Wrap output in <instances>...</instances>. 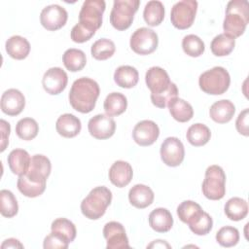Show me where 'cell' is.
I'll return each instance as SVG.
<instances>
[{
  "mask_svg": "<svg viewBox=\"0 0 249 249\" xmlns=\"http://www.w3.org/2000/svg\"><path fill=\"white\" fill-rule=\"evenodd\" d=\"M17 186L18 191L27 197L41 196L46 189V182H38L28 178L25 174L18 176Z\"/></svg>",
  "mask_w": 249,
  "mask_h": 249,
  "instance_id": "cell-32",
  "label": "cell"
},
{
  "mask_svg": "<svg viewBox=\"0 0 249 249\" xmlns=\"http://www.w3.org/2000/svg\"><path fill=\"white\" fill-rule=\"evenodd\" d=\"M235 46V38L226 33L218 34L210 44L211 52L216 56H225L230 54Z\"/></svg>",
  "mask_w": 249,
  "mask_h": 249,
  "instance_id": "cell-33",
  "label": "cell"
},
{
  "mask_svg": "<svg viewBox=\"0 0 249 249\" xmlns=\"http://www.w3.org/2000/svg\"><path fill=\"white\" fill-rule=\"evenodd\" d=\"M51 230L52 232L57 234L68 243H71L75 239L77 233L75 225L66 218H57L53 221Z\"/></svg>",
  "mask_w": 249,
  "mask_h": 249,
  "instance_id": "cell-35",
  "label": "cell"
},
{
  "mask_svg": "<svg viewBox=\"0 0 249 249\" xmlns=\"http://www.w3.org/2000/svg\"><path fill=\"white\" fill-rule=\"evenodd\" d=\"M1 248H23V245L16 238H8L1 244Z\"/></svg>",
  "mask_w": 249,
  "mask_h": 249,
  "instance_id": "cell-48",
  "label": "cell"
},
{
  "mask_svg": "<svg viewBox=\"0 0 249 249\" xmlns=\"http://www.w3.org/2000/svg\"><path fill=\"white\" fill-rule=\"evenodd\" d=\"M62 61L67 70L71 72H77L86 66L87 56L82 50L72 48L64 52Z\"/></svg>",
  "mask_w": 249,
  "mask_h": 249,
  "instance_id": "cell-34",
  "label": "cell"
},
{
  "mask_svg": "<svg viewBox=\"0 0 249 249\" xmlns=\"http://www.w3.org/2000/svg\"><path fill=\"white\" fill-rule=\"evenodd\" d=\"M248 113L249 110L246 108L244 109L242 112L239 113L236 122H235V127L236 130L244 135V136H248L249 135V128H248Z\"/></svg>",
  "mask_w": 249,
  "mask_h": 249,
  "instance_id": "cell-46",
  "label": "cell"
},
{
  "mask_svg": "<svg viewBox=\"0 0 249 249\" xmlns=\"http://www.w3.org/2000/svg\"><path fill=\"white\" fill-rule=\"evenodd\" d=\"M104 111L110 117L123 114L127 107V99L121 92H111L104 100Z\"/></svg>",
  "mask_w": 249,
  "mask_h": 249,
  "instance_id": "cell-28",
  "label": "cell"
},
{
  "mask_svg": "<svg viewBox=\"0 0 249 249\" xmlns=\"http://www.w3.org/2000/svg\"><path fill=\"white\" fill-rule=\"evenodd\" d=\"M0 129H1V152H4L9 144V135L11 131V126L5 120H0Z\"/></svg>",
  "mask_w": 249,
  "mask_h": 249,
  "instance_id": "cell-47",
  "label": "cell"
},
{
  "mask_svg": "<svg viewBox=\"0 0 249 249\" xmlns=\"http://www.w3.org/2000/svg\"><path fill=\"white\" fill-rule=\"evenodd\" d=\"M154 192L144 184L134 185L128 192V199L131 205L136 208L143 209L151 205L154 201Z\"/></svg>",
  "mask_w": 249,
  "mask_h": 249,
  "instance_id": "cell-20",
  "label": "cell"
},
{
  "mask_svg": "<svg viewBox=\"0 0 249 249\" xmlns=\"http://www.w3.org/2000/svg\"><path fill=\"white\" fill-rule=\"evenodd\" d=\"M8 165L11 171L16 175H24L28 171L31 158L27 151L23 149H15L11 151L8 158Z\"/></svg>",
  "mask_w": 249,
  "mask_h": 249,
  "instance_id": "cell-22",
  "label": "cell"
},
{
  "mask_svg": "<svg viewBox=\"0 0 249 249\" xmlns=\"http://www.w3.org/2000/svg\"><path fill=\"white\" fill-rule=\"evenodd\" d=\"M88 129L92 137L100 140L107 139L114 135L116 123L106 114H97L89 121Z\"/></svg>",
  "mask_w": 249,
  "mask_h": 249,
  "instance_id": "cell-12",
  "label": "cell"
},
{
  "mask_svg": "<svg viewBox=\"0 0 249 249\" xmlns=\"http://www.w3.org/2000/svg\"><path fill=\"white\" fill-rule=\"evenodd\" d=\"M38 132L39 125L32 118H23L17 123L16 133L22 140H32L37 136Z\"/></svg>",
  "mask_w": 249,
  "mask_h": 249,
  "instance_id": "cell-38",
  "label": "cell"
},
{
  "mask_svg": "<svg viewBox=\"0 0 249 249\" xmlns=\"http://www.w3.org/2000/svg\"><path fill=\"white\" fill-rule=\"evenodd\" d=\"M103 236L107 241V249L129 248L125 230L119 222L112 221L105 224L103 228Z\"/></svg>",
  "mask_w": 249,
  "mask_h": 249,
  "instance_id": "cell-13",
  "label": "cell"
},
{
  "mask_svg": "<svg viewBox=\"0 0 249 249\" xmlns=\"http://www.w3.org/2000/svg\"><path fill=\"white\" fill-rule=\"evenodd\" d=\"M160 158L163 163L175 167L182 163L185 157L183 143L177 137H167L160 146Z\"/></svg>",
  "mask_w": 249,
  "mask_h": 249,
  "instance_id": "cell-10",
  "label": "cell"
},
{
  "mask_svg": "<svg viewBox=\"0 0 249 249\" xmlns=\"http://www.w3.org/2000/svg\"><path fill=\"white\" fill-rule=\"evenodd\" d=\"M116 51L114 42L107 38L98 39L95 41L90 49V53L93 58L97 60H106L110 58Z\"/></svg>",
  "mask_w": 249,
  "mask_h": 249,
  "instance_id": "cell-37",
  "label": "cell"
},
{
  "mask_svg": "<svg viewBox=\"0 0 249 249\" xmlns=\"http://www.w3.org/2000/svg\"><path fill=\"white\" fill-rule=\"evenodd\" d=\"M105 8L103 0H86L79 13V22L96 32L101 27Z\"/></svg>",
  "mask_w": 249,
  "mask_h": 249,
  "instance_id": "cell-8",
  "label": "cell"
},
{
  "mask_svg": "<svg viewBox=\"0 0 249 249\" xmlns=\"http://www.w3.org/2000/svg\"><path fill=\"white\" fill-rule=\"evenodd\" d=\"M6 52L15 59L21 60L27 57L30 53V44L24 37L19 35H14L6 41Z\"/></svg>",
  "mask_w": 249,
  "mask_h": 249,
  "instance_id": "cell-25",
  "label": "cell"
},
{
  "mask_svg": "<svg viewBox=\"0 0 249 249\" xmlns=\"http://www.w3.org/2000/svg\"><path fill=\"white\" fill-rule=\"evenodd\" d=\"M213 227V220L211 216L203 211L196 219L189 224L190 230L196 235H205L210 232Z\"/></svg>",
  "mask_w": 249,
  "mask_h": 249,
  "instance_id": "cell-42",
  "label": "cell"
},
{
  "mask_svg": "<svg viewBox=\"0 0 249 249\" xmlns=\"http://www.w3.org/2000/svg\"><path fill=\"white\" fill-rule=\"evenodd\" d=\"M203 212L201 206L193 200H184L177 207V215L185 224H191Z\"/></svg>",
  "mask_w": 249,
  "mask_h": 249,
  "instance_id": "cell-36",
  "label": "cell"
},
{
  "mask_svg": "<svg viewBox=\"0 0 249 249\" xmlns=\"http://www.w3.org/2000/svg\"><path fill=\"white\" fill-rule=\"evenodd\" d=\"M225 214L231 221H240L248 214V204L241 197H231L225 204Z\"/></svg>",
  "mask_w": 249,
  "mask_h": 249,
  "instance_id": "cell-31",
  "label": "cell"
},
{
  "mask_svg": "<svg viewBox=\"0 0 249 249\" xmlns=\"http://www.w3.org/2000/svg\"><path fill=\"white\" fill-rule=\"evenodd\" d=\"M197 10L196 0H182L176 2L171 8L170 20L174 27L178 29H187L194 23Z\"/></svg>",
  "mask_w": 249,
  "mask_h": 249,
  "instance_id": "cell-7",
  "label": "cell"
},
{
  "mask_svg": "<svg viewBox=\"0 0 249 249\" xmlns=\"http://www.w3.org/2000/svg\"><path fill=\"white\" fill-rule=\"evenodd\" d=\"M0 212L7 218H12L18 214V204L14 194L9 190L0 191Z\"/></svg>",
  "mask_w": 249,
  "mask_h": 249,
  "instance_id": "cell-39",
  "label": "cell"
},
{
  "mask_svg": "<svg viewBox=\"0 0 249 249\" xmlns=\"http://www.w3.org/2000/svg\"><path fill=\"white\" fill-rule=\"evenodd\" d=\"M139 5V0H115L110 13L112 26L120 31L127 29L133 21Z\"/></svg>",
  "mask_w": 249,
  "mask_h": 249,
  "instance_id": "cell-6",
  "label": "cell"
},
{
  "mask_svg": "<svg viewBox=\"0 0 249 249\" xmlns=\"http://www.w3.org/2000/svg\"><path fill=\"white\" fill-rule=\"evenodd\" d=\"M201 189L204 196L208 199L219 200L225 196L226 174L221 166L213 164L207 167Z\"/></svg>",
  "mask_w": 249,
  "mask_h": 249,
  "instance_id": "cell-5",
  "label": "cell"
},
{
  "mask_svg": "<svg viewBox=\"0 0 249 249\" xmlns=\"http://www.w3.org/2000/svg\"><path fill=\"white\" fill-rule=\"evenodd\" d=\"M25 106L24 95L17 89L5 90L1 96V110L8 116H18Z\"/></svg>",
  "mask_w": 249,
  "mask_h": 249,
  "instance_id": "cell-16",
  "label": "cell"
},
{
  "mask_svg": "<svg viewBox=\"0 0 249 249\" xmlns=\"http://www.w3.org/2000/svg\"><path fill=\"white\" fill-rule=\"evenodd\" d=\"M129 45L131 50L137 54H150L157 50L159 45V37L153 29L148 27H140L131 35Z\"/></svg>",
  "mask_w": 249,
  "mask_h": 249,
  "instance_id": "cell-9",
  "label": "cell"
},
{
  "mask_svg": "<svg viewBox=\"0 0 249 249\" xmlns=\"http://www.w3.org/2000/svg\"><path fill=\"white\" fill-rule=\"evenodd\" d=\"M51 169L52 164L50 160L44 155L37 154L31 158L30 165L25 175L38 182H47V179L51 174Z\"/></svg>",
  "mask_w": 249,
  "mask_h": 249,
  "instance_id": "cell-18",
  "label": "cell"
},
{
  "mask_svg": "<svg viewBox=\"0 0 249 249\" xmlns=\"http://www.w3.org/2000/svg\"><path fill=\"white\" fill-rule=\"evenodd\" d=\"M55 128L59 135L65 138H72L77 136L82 128V124L79 118L73 114H63L56 120Z\"/></svg>",
  "mask_w": 249,
  "mask_h": 249,
  "instance_id": "cell-21",
  "label": "cell"
},
{
  "mask_svg": "<svg viewBox=\"0 0 249 249\" xmlns=\"http://www.w3.org/2000/svg\"><path fill=\"white\" fill-rule=\"evenodd\" d=\"M68 83L66 72L60 67H52L48 69L42 79L44 89L52 95H56L62 92Z\"/></svg>",
  "mask_w": 249,
  "mask_h": 249,
  "instance_id": "cell-14",
  "label": "cell"
},
{
  "mask_svg": "<svg viewBox=\"0 0 249 249\" xmlns=\"http://www.w3.org/2000/svg\"><path fill=\"white\" fill-rule=\"evenodd\" d=\"M149 248H170V245L168 243H166L164 240H155L154 242H152L151 244L148 245Z\"/></svg>",
  "mask_w": 249,
  "mask_h": 249,
  "instance_id": "cell-49",
  "label": "cell"
},
{
  "mask_svg": "<svg viewBox=\"0 0 249 249\" xmlns=\"http://www.w3.org/2000/svg\"><path fill=\"white\" fill-rule=\"evenodd\" d=\"M143 18L150 26L160 25L164 18V6L160 1H149L144 8Z\"/></svg>",
  "mask_w": 249,
  "mask_h": 249,
  "instance_id": "cell-29",
  "label": "cell"
},
{
  "mask_svg": "<svg viewBox=\"0 0 249 249\" xmlns=\"http://www.w3.org/2000/svg\"><path fill=\"white\" fill-rule=\"evenodd\" d=\"M186 137L191 145L195 147H200L205 145L210 140L211 131L205 124L197 123L192 124L188 128Z\"/></svg>",
  "mask_w": 249,
  "mask_h": 249,
  "instance_id": "cell-30",
  "label": "cell"
},
{
  "mask_svg": "<svg viewBox=\"0 0 249 249\" xmlns=\"http://www.w3.org/2000/svg\"><path fill=\"white\" fill-rule=\"evenodd\" d=\"M216 241L223 247L235 246L239 241V231L234 227H223L216 233Z\"/></svg>",
  "mask_w": 249,
  "mask_h": 249,
  "instance_id": "cell-41",
  "label": "cell"
},
{
  "mask_svg": "<svg viewBox=\"0 0 249 249\" xmlns=\"http://www.w3.org/2000/svg\"><path fill=\"white\" fill-rule=\"evenodd\" d=\"M249 21V5L246 0H231L226 8L223 22L224 33L237 38L241 36Z\"/></svg>",
  "mask_w": 249,
  "mask_h": 249,
  "instance_id": "cell-2",
  "label": "cell"
},
{
  "mask_svg": "<svg viewBox=\"0 0 249 249\" xmlns=\"http://www.w3.org/2000/svg\"><path fill=\"white\" fill-rule=\"evenodd\" d=\"M231 84L229 72L222 66H215L203 72L198 79V85L207 94L220 95L225 93Z\"/></svg>",
  "mask_w": 249,
  "mask_h": 249,
  "instance_id": "cell-4",
  "label": "cell"
},
{
  "mask_svg": "<svg viewBox=\"0 0 249 249\" xmlns=\"http://www.w3.org/2000/svg\"><path fill=\"white\" fill-rule=\"evenodd\" d=\"M145 81L151 93H160L165 90L171 84L167 72L159 66H153L147 70Z\"/></svg>",
  "mask_w": 249,
  "mask_h": 249,
  "instance_id": "cell-17",
  "label": "cell"
},
{
  "mask_svg": "<svg viewBox=\"0 0 249 249\" xmlns=\"http://www.w3.org/2000/svg\"><path fill=\"white\" fill-rule=\"evenodd\" d=\"M182 48L184 53L192 57H197L201 55L205 50L203 41L195 34H189L183 38Z\"/></svg>",
  "mask_w": 249,
  "mask_h": 249,
  "instance_id": "cell-40",
  "label": "cell"
},
{
  "mask_svg": "<svg viewBox=\"0 0 249 249\" xmlns=\"http://www.w3.org/2000/svg\"><path fill=\"white\" fill-rule=\"evenodd\" d=\"M138 80V71L130 65H122L115 70L114 81L121 88L131 89L136 86Z\"/></svg>",
  "mask_w": 249,
  "mask_h": 249,
  "instance_id": "cell-27",
  "label": "cell"
},
{
  "mask_svg": "<svg viewBox=\"0 0 249 249\" xmlns=\"http://www.w3.org/2000/svg\"><path fill=\"white\" fill-rule=\"evenodd\" d=\"M68 242L53 232L47 235L43 243V247L45 249H66L68 248Z\"/></svg>",
  "mask_w": 249,
  "mask_h": 249,
  "instance_id": "cell-45",
  "label": "cell"
},
{
  "mask_svg": "<svg viewBox=\"0 0 249 249\" xmlns=\"http://www.w3.org/2000/svg\"><path fill=\"white\" fill-rule=\"evenodd\" d=\"M95 34V31L86 27L85 25L78 22L75 24L71 30V39L75 43H84L86 41H89L93 35Z\"/></svg>",
  "mask_w": 249,
  "mask_h": 249,
  "instance_id": "cell-44",
  "label": "cell"
},
{
  "mask_svg": "<svg viewBox=\"0 0 249 249\" xmlns=\"http://www.w3.org/2000/svg\"><path fill=\"white\" fill-rule=\"evenodd\" d=\"M171 117L180 123L189 122L194 116L192 105L182 98L174 97L167 104Z\"/></svg>",
  "mask_w": 249,
  "mask_h": 249,
  "instance_id": "cell-26",
  "label": "cell"
},
{
  "mask_svg": "<svg viewBox=\"0 0 249 249\" xmlns=\"http://www.w3.org/2000/svg\"><path fill=\"white\" fill-rule=\"evenodd\" d=\"M99 93V86L94 80L82 77L72 84L68 95L69 102L76 111L88 114L95 107Z\"/></svg>",
  "mask_w": 249,
  "mask_h": 249,
  "instance_id": "cell-1",
  "label": "cell"
},
{
  "mask_svg": "<svg viewBox=\"0 0 249 249\" xmlns=\"http://www.w3.org/2000/svg\"><path fill=\"white\" fill-rule=\"evenodd\" d=\"M234 112H235L234 104L228 99H222V100L216 101L211 105L209 109L210 118L218 124L229 123L232 119Z\"/></svg>",
  "mask_w": 249,
  "mask_h": 249,
  "instance_id": "cell-24",
  "label": "cell"
},
{
  "mask_svg": "<svg viewBox=\"0 0 249 249\" xmlns=\"http://www.w3.org/2000/svg\"><path fill=\"white\" fill-rule=\"evenodd\" d=\"M111 201V191L105 186H98L93 188L82 200L81 211L86 218L89 220H97L105 214Z\"/></svg>",
  "mask_w": 249,
  "mask_h": 249,
  "instance_id": "cell-3",
  "label": "cell"
},
{
  "mask_svg": "<svg viewBox=\"0 0 249 249\" xmlns=\"http://www.w3.org/2000/svg\"><path fill=\"white\" fill-rule=\"evenodd\" d=\"M149 225L157 232H167L173 226V218L166 208H156L149 214Z\"/></svg>",
  "mask_w": 249,
  "mask_h": 249,
  "instance_id": "cell-23",
  "label": "cell"
},
{
  "mask_svg": "<svg viewBox=\"0 0 249 249\" xmlns=\"http://www.w3.org/2000/svg\"><path fill=\"white\" fill-rule=\"evenodd\" d=\"M67 11L57 4L46 6L40 14L41 24L44 28L50 31H55L63 27L67 21Z\"/></svg>",
  "mask_w": 249,
  "mask_h": 249,
  "instance_id": "cell-11",
  "label": "cell"
},
{
  "mask_svg": "<svg viewBox=\"0 0 249 249\" xmlns=\"http://www.w3.org/2000/svg\"><path fill=\"white\" fill-rule=\"evenodd\" d=\"M177 96H178L177 86L171 82V84L165 90L160 93H151V100L156 107L162 109L167 106V104L171 99Z\"/></svg>",
  "mask_w": 249,
  "mask_h": 249,
  "instance_id": "cell-43",
  "label": "cell"
},
{
  "mask_svg": "<svg viewBox=\"0 0 249 249\" xmlns=\"http://www.w3.org/2000/svg\"><path fill=\"white\" fill-rule=\"evenodd\" d=\"M160 135L158 124L151 120H143L137 123L132 131V137L139 146H150L154 144Z\"/></svg>",
  "mask_w": 249,
  "mask_h": 249,
  "instance_id": "cell-15",
  "label": "cell"
},
{
  "mask_svg": "<svg viewBox=\"0 0 249 249\" xmlns=\"http://www.w3.org/2000/svg\"><path fill=\"white\" fill-rule=\"evenodd\" d=\"M108 175L113 185L118 188H124L130 183L133 176V170L127 161L117 160L111 165Z\"/></svg>",
  "mask_w": 249,
  "mask_h": 249,
  "instance_id": "cell-19",
  "label": "cell"
}]
</instances>
